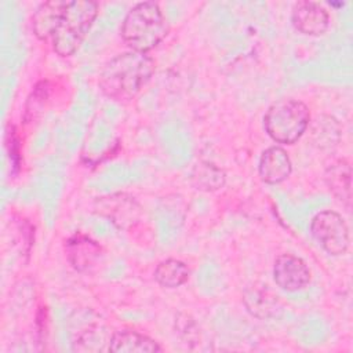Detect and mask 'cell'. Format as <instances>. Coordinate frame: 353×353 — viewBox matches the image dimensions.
<instances>
[{"label": "cell", "mask_w": 353, "mask_h": 353, "mask_svg": "<svg viewBox=\"0 0 353 353\" xmlns=\"http://www.w3.org/2000/svg\"><path fill=\"white\" fill-rule=\"evenodd\" d=\"M65 6H66V1L51 0V1L41 3L36 8L32 17V28L37 39L46 41L52 37L62 18Z\"/></svg>", "instance_id": "cell-10"}, {"label": "cell", "mask_w": 353, "mask_h": 353, "mask_svg": "<svg viewBox=\"0 0 353 353\" xmlns=\"http://www.w3.org/2000/svg\"><path fill=\"white\" fill-rule=\"evenodd\" d=\"M108 349L113 353H152L161 350L154 339L134 330L114 332L110 336Z\"/></svg>", "instance_id": "cell-11"}, {"label": "cell", "mask_w": 353, "mask_h": 353, "mask_svg": "<svg viewBox=\"0 0 353 353\" xmlns=\"http://www.w3.org/2000/svg\"><path fill=\"white\" fill-rule=\"evenodd\" d=\"M325 183L330 192L347 208H350L352 194V167L347 160L338 159L325 170Z\"/></svg>", "instance_id": "cell-12"}, {"label": "cell", "mask_w": 353, "mask_h": 353, "mask_svg": "<svg viewBox=\"0 0 353 353\" xmlns=\"http://www.w3.org/2000/svg\"><path fill=\"white\" fill-rule=\"evenodd\" d=\"M153 72L154 61L145 52L131 50L105 63L99 74V87L114 101H128L150 80Z\"/></svg>", "instance_id": "cell-1"}, {"label": "cell", "mask_w": 353, "mask_h": 353, "mask_svg": "<svg viewBox=\"0 0 353 353\" xmlns=\"http://www.w3.org/2000/svg\"><path fill=\"white\" fill-rule=\"evenodd\" d=\"M98 8L97 1H66L59 25L51 37L52 48L58 55L70 57L77 51L98 15Z\"/></svg>", "instance_id": "cell-3"}, {"label": "cell", "mask_w": 353, "mask_h": 353, "mask_svg": "<svg viewBox=\"0 0 353 353\" xmlns=\"http://www.w3.org/2000/svg\"><path fill=\"white\" fill-rule=\"evenodd\" d=\"M168 32L167 19L154 1L135 4L124 17L121 23V37L124 43L138 52L153 50Z\"/></svg>", "instance_id": "cell-2"}, {"label": "cell", "mask_w": 353, "mask_h": 353, "mask_svg": "<svg viewBox=\"0 0 353 353\" xmlns=\"http://www.w3.org/2000/svg\"><path fill=\"white\" fill-rule=\"evenodd\" d=\"M273 279L284 291L296 292L309 285L310 270L299 256L292 254H281L274 261Z\"/></svg>", "instance_id": "cell-6"}, {"label": "cell", "mask_w": 353, "mask_h": 353, "mask_svg": "<svg viewBox=\"0 0 353 353\" xmlns=\"http://www.w3.org/2000/svg\"><path fill=\"white\" fill-rule=\"evenodd\" d=\"M310 230L317 243L331 255H342L349 248V228L341 214L325 210L316 214Z\"/></svg>", "instance_id": "cell-5"}, {"label": "cell", "mask_w": 353, "mask_h": 353, "mask_svg": "<svg viewBox=\"0 0 353 353\" xmlns=\"http://www.w3.org/2000/svg\"><path fill=\"white\" fill-rule=\"evenodd\" d=\"M258 170L263 182L276 185L290 176L292 171V163L287 150L274 145L262 152Z\"/></svg>", "instance_id": "cell-9"}, {"label": "cell", "mask_w": 353, "mask_h": 353, "mask_svg": "<svg viewBox=\"0 0 353 353\" xmlns=\"http://www.w3.org/2000/svg\"><path fill=\"white\" fill-rule=\"evenodd\" d=\"M310 121L309 108L298 99H280L269 106L263 125L269 137L279 142L292 145L306 131Z\"/></svg>", "instance_id": "cell-4"}, {"label": "cell", "mask_w": 353, "mask_h": 353, "mask_svg": "<svg viewBox=\"0 0 353 353\" xmlns=\"http://www.w3.org/2000/svg\"><path fill=\"white\" fill-rule=\"evenodd\" d=\"M291 21L296 30L309 36H320L330 26V14L316 1H298L292 7Z\"/></svg>", "instance_id": "cell-7"}, {"label": "cell", "mask_w": 353, "mask_h": 353, "mask_svg": "<svg viewBox=\"0 0 353 353\" xmlns=\"http://www.w3.org/2000/svg\"><path fill=\"white\" fill-rule=\"evenodd\" d=\"M154 280L165 288H176L182 284H185L189 279V268L185 262L168 258L161 262L154 269Z\"/></svg>", "instance_id": "cell-13"}, {"label": "cell", "mask_w": 353, "mask_h": 353, "mask_svg": "<svg viewBox=\"0 0 353 353\" xmlns=\"http://www.w3.org/2000/svg\"><path fill=\"white\" fill-rule=\"evenodd\" d=\"M65 254L69 263L79 272H87L102 258L101 245L91 237L76 233L65 243Z\"/></svg>", "instance_id": "cell-8"}, {"label": "cell", "mask_w": 353, "mask_h": 353, "mask_svg": "<svg viewBox=\"0 0 353 353\" xmlns=\"http://www.w3.org/2000/svg\"><path fill=\"white\" fill-rule=\"evenodd\" d=\"M190 179L196 189L212 192L225 185V172L212 163H200L193 168Z\"/></svg>", "instance_id": "cell-14"}]
</instances>
